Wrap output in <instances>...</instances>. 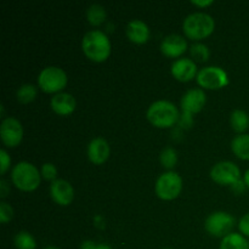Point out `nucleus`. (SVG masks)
Wrapping results in <instances>:
<instances>
[{"mask_svg":"<svg viewBox=\"0 0 249 249\" xmlns=\"http://www.w3.org/2000/svg\"><path fill=\"white\" fill-rule=\"evenodd\" d=\"M14 215V211H12L11 206L6 202H0V223L6 224L10 221Z\"/></svg>","mask_w":249,"mask_h":249,"instance_id":"obj_27","label":"nucleus"},{"mask_svg":"<svg viewBox=\"0 0 249 249\" xmlns=\"http://www.w3.org/2000/svg\"><path fill=\"white\" fill-rule=\"evenodd\" d=\"M0 162H1V165H0V173L1 175H4L6 173V170L10 168V164H11V158L7 155V152L5 150L0 151Z\"/></svg>","mask_w":249,"mask_h":249,"instance_id":"obj_28","label":"nucleus"},{"mask_svg":"<svg viewBox=\"0 0 249 249\" xmlns=\"http://www.w3.org/2000/svg\"><path fill=\"white\" fill-rule=\"evenodd\" d=\"M97 245L94 242V241H84L82 243V247L80 249H96Z\"/></svg>","mask_w":249,"mask_h":249,"instance_id":"obj_31","label":"nucleus"},{"mask_svg":"<svg viewBox=\"0 0 249 249\" xmlns=\"http://www.w3.org/2000/svg\"><path fill=\"white\" fill-rule=\"evenodd\" d=\"M160 164L163 165L164 168L167 169H172V168L175 167L178 162V153L177 151L174 150L173 147L170 146H167L162 150L160 155Z\"/></svg>","mask_w":249,"mask_h":249,"instance_id":"obj_23","label":"nucleus"},{"mask_svg":"<svg viewBox=\"0 0 249 249\" xmlns=\"http://www.w3.org/2000/svg\"><path fill=\"white\" fill-rule=\"evenodd\" d=\"M231 148L233 153L241 160H249V135L248 134H238L231 141Z\"/></svg>","mask_w":249,"mask_h":249,"instance_id":"obj_18","label":"nucleus"},{"mask_svg":"<svg viewBox=\"0 0 249 249\" xmlns=\"http://www.w3.org/2000/svg\"><path fill=\"white\" fill-rule=\"evenodd\" d=\"M40 174L44 179L50 180L51 182L57 179L56 178L57 177V169H56L55 164H53V163H44L40 168Z\"/></svg>","mask_w":249,"mask_h":249,"instance_id":"obj_26","label":"nucleus"},{"mask_svg":"<svg viewBox=\"0 0 249 249\" xmlns=\"http://www.w3.org/2000/svg\"><path fill=\"white\" fill-rule=\"evenodd\" d=\"M187 41L179 34H169L163 38L160 43V51L168 57H179L186 51Z\"/></svg>","mask_w":249,"mask_h":249,"instance_id":"obj_14","label":"nucleus"},{"mask_svg":"<svg viewBox=\"0 0 249 249\" xmlns=\"http://www.w3.org/2000/svg\"><path fill=\"white\" fill-rule=\"evenodd\" d=\"M191 56L197 61H206L209 57V49L206 44L195 43L190 48Z\"/></svg>","mask_w":249,"mask_h":249,"instance_id":"obj_25","label":"nucleus"},{"mask_svg":"<svg viewBox=\"0 0 249 249\" xmlns=\"http://www.w3.org/2000/svg\"><path fill=\"white\" fill-rule=\"evenodd\" d=\"M214 27H215V21L211 15L206 12H192L187 15L182 22L184 33L194 40H199L208 36L214 31Z\"/></svg>","mask_w":249,"mask_h":249,"instance_id":"obj_3","label":"nucleus"},{"mask_svg":"<svg viewBox=\"0 0 249 249\" xmlns=\"http://www.w3.org/2000/svg\"><path fill=\"white\" fill-rule=\"evenodd\" d=\"M245 186H246L245 181H242V180H238L236 184L232 185V189L235 190L236 192H241V191H243V190H245Z\"/></svg>","mask_w":249,"mask_h":249,"instance_id":"obj_32","label":"nucleus"},{"mask_svg":"<svg viewBox=\"0 0 249 249\" xmlns=\"http://www.w3.org/2000/svg\"><path fill=\"white\" fill-rule=\"evenodd\" d=\"M40 178L38 168L26 160L18 162L11 170L12 182L22 191H34L40 184Z\"/></svg>","mask_w":249,"mask_h":249,"instance_id":"obj_4","label":"nucleus"},{"mask_svg":"<svg viewBox=\"0 0 249 249\" xmlns=\"http://www.w3.org/2000/svg\"><path fill=\"white\" fill-rule=\"evenodd\" d=\"M230 124L236 133L245 134L249 126V116L243 109H235L230 116Z\"/></svg>","mask_w":249,"mask_h":249,"instance_id":"obj_20","label":"nucleus"},{"mask_svg":"<svg viewBox=\"0 0 249 249\" xmlns=\"http://www.w3.org/2000/svg\"><path fill=\"white\" fill-rule=\"evenodd\" d=\"M96 249H111V247L107 245H105V243H102V245H97Z\"/></svg>","mask_w":249,"mask_h":249,"instance_id":"obj_35","label":"nucleus"},{"mask_svg":"<svg viewBox=\"0 0 249 249\" xmlns=\"http://www.w3.org/2000/svg\"><path fill=\"white\" fill-rule=\"evenodd\" d=\"M207 101L206 92L202 89H190L182 95L181 105L182 113L191 116L192 113H197L203 108L204 104Z\"/></svg>","mask_w":249,"mask_h":249,"instance_id":"obj_11","label":"nucleus"},{"mask_svg":"<svg viewBox=\"0 0 249 249\" xmlns=\"http://www.w3.org/2000/svg\"><path fill=\"white\" fill-rule=\"evenodd\" d=\"M211 178L219 185H231L241 180V172L237 164L230 160H223L214 164L211 169Z\"/></svg>","mask_w":249,"mask_h":249,"instance_id":"obj_9","label":"nucleus"},{"mask_svg":"<svg viewBox=\"0 0 249 249\" xmlns=\"http://www.w3.org/2000/svg\"><path fill=\"white\" fill-rule=\"evenodd\" d=\"M0 138L9 147L18 145L23 138V128L18 119L15 117H6L0 124Z\"/></svg>","mask_w":249,"mask_h":249,"instance_id":"obj_10","label":"nucleus"},{"mask_svg":"<svg viewBox=\"0 0 249 249\" xmlns=\"http://www.w3.org/2000/svg\"><path fill=\"white\" fill-rule=\"evenodd\" d=\"M235 224V218L228 212H214L207 216L204 228L207 232L216 237H225L231 233V229Z\"/></svg>","mask_w":249,"mask_h":249,"instance_id":"obj_7","label":"nucleus"},{"mask_svg":"<svg viewBox=\"0 0 249 249\" xmlns=\"http://www.w3.org/2000/svg\"><path fill=\"white\" fill-rule=\"evenodd\" d=\"M243 181H245L246 186H247L249 189V169L246 170L245 175H243Z\"/></svg>","mask_w":249,"mask_h":249,"instance_id":"obj_34","label":"nucleus"},{"mask_svg":"<svg viewBox=\"0 0 249 249\" xmlns=\"http://www.w3.org/2000/svg\"><path fill=\"white\" fill-rule=\"evenodd\" d=\"M82 49L85 56L95 62H102L111 53V41L107 34L94 29L84 34L82 39Z\"/></svg>","mask_w":249,"mask_h":249,"instance_id":"obj_1","label":"nucleus"},{"mask_svg":"<svg viewBox=\"0 0 249 249\" xmlns=\"http://www.w3.org/2000/svg\"><path fill=\"white\" fill-rule=\"evenodd\" d=\"M50 106L57 114L67 116L75 108V99L72 94L68 92H57L50 100Z\"/></svg>","mask_w":249,"mask_h":249,"instance_id":"obj_17","label":"nucleus"},{"mask_svg":"<svg viewBox=\"0 0 249 249\" xmlns=\"http://www.w3.org/2000/svg\"><path fill=\"white\" fill-rule=\"evenodd\" d=\"M36 96V88L33 84H23L18 88L16 92V97L22 104L32 102Z\"/></svg>","mask_w":249,"mask_h":249,"instance_id":"obj_24","label":"nucleus"},{"mask_svg":"<svg viewBox=\"0 0 249 249\" xmlns=\"http://www.w3.org/2000/svg\"><path fill=\"white\" fill-rule=\"evenodd\" d=\"M67 74L65 71L56 66H49L43 68L38 75V84L41 90L45 92H56L57 94L60 90L67 84Z\"/></svg>","mask_w":249,"mask_h":249,"instance_id":"obj_6","label":"nucleus"},{"mask_svg":"<svg viewBox=\"0 0 249 249\" xmlns=\"http://www.w3.org/2000/svg\"><path fill=\"white\" fill-rule=\"evenodd\" d=\"M50 196L60 206H68L73 201L74 191L72 185L63 179H56L50 185Z\"/></svg>","mask_w":249,"mask_h":249,"instance_id":"obj_13","label":"nucleus"},{"mask_svg":"<svg viewBox=\"0 0 249 249\" xmlns=\"http://www.w3.org/2000/svg\"><path fill=\"white\" fill-rule=\"evenodd\" d=\"M9 186H7V182L5 181L4 179L0 180V197L1 198H5V197L7 196V194H9Z\"/></svg>","mask_w":249,"mask_h":249,"instance_id":"obj_30","label":"nucleus"},{"mask_svg":"<svg viewBox=\"0 0 249 249\" xmlns=\"http://www.w3.org/2000/svg\"><path fill=\"white\" fill-rule=\"evenodd\" d=\"M182 189V179L177 172L162 173L156 180L155 191L160 199L170 201L177 198Z\"/></svg>","mask_w":249,"mask_h":249,"instance_id":"obj_5","label":"nucleus"},{"mask_svg":"<svg viewBox=\"0 0 249 249\" xmlns=\"http://www.w3.org/2000/svg\"><path fill=\"white\" fill-rule=\"evenodd\" d=\"M15 246L17 249H36V242L33 236L28 231H19L14 238Z\"/></svg>","mask_w":249,"mask_h":249,"instance_id":"obj_22","label":"nucleus"},{"mask_svg":"<svg viewBox=\"0 0 249 249\" xmlns=\"http://www.w3.org/2000/svg\"><path fill=\"white\" fill-rule=\"evenodd\" d=\"M192 4L197 5V6H208V5L213 4V0H204V1H201V0H192Z\"/></svg>","mask_w":249,"mask_h":249,"instance_id":"obj_33","label":"nucleus"},{"mask_svg":"<svg viewBox=\"0 0 249 249\" xmlns=\"http://www.w3.org/2000/svg\"><path fill=\"white\" fill-rule=\"evenodd\" d=\"M106 9L100 4H92L87 10V18L94 26H99L106 19Z\"/></svg>","mask_w":249,"mask_h":249,"instance_id":"obj_21","label":"nucleus"},{"mask_svg":"<svg viewBox=\"0 0 249 249\" xmlns=\"http://www.w3.org/2000/svg\"><path fill=\"white\" fill-rule=\"evenodd\" d=\"M88 157L95 164H102L108 160L109 145L104 138H94L87 148Z\"/></svg>","mask_w":249,"mask_h":249,"instance_id":"obj_15","label":"nucleus"},{"mask_svg":"<svg viewBox=\"0 0 249 249\" xmlns=\"http://www.w3.org/2000/svg\"><path fill=\"white\" fill-rule=\"evenodd\" d=\"M125 33L126 36L130 39L133 43L136 44H142L146 43L150 38V28L146 24V22H143L142 19H130V21L126 23L125 27Z\"/></svg>","mask_w":249,"mask_h":249,"instance_id":"obj_16","label":"nucleus"},{"mask_svg":"<svg viewBox=\"0 0 249 249\" xmlns=\"http://www.w3.org/2000/svg\"><path fill=\"white\" fill-rule=\"evenodd\" d=\"M164 249H172V248H164Z\"/></svg>","mask_w":249,"mask_h":249,"instance_id":"obj_37","label":"nucleus"},{"mask_svg":"<svg viewBox=\"0 0 249 249\" xmlns=\"http://www.w3.org/2000/svg\"><path fill=\"white\" fill-rule=\"evenodd\" d=\"M220 249H249V242L242 233L231 232L223 237Z\"/></svg>","mask_w":249,"mask_h":249,"instance_id":"obj_19","label":"nucleus"},{"mask_svg":"<svg viewBox=\"0 0 249 249\" xmlns=\"http://www.w3.org/2000/svg\"><path fill=\"white\" fill-rule=\"evenodd\" d=\"M44 249H60V248H57V247H46V248H44Z\"/></svg>","mask_w":249,"mask_h":249,"instance_id":"obj_36","label":"nucleus"},{"mask_svg":"<svg viewBox=\"0 0 249 249\" xmlns=\"http://www.w3.org/2000/svg\"><path fill=\"white\" fill-rule=\"evenodd\" d=\"M172 74L180 82H189L197 75V65L195 60L187 57H180L172 63Z\"/></svg>","mask_w":249,"mask_h":249,"instance_id":"obj_12","label":"nucleus"},{"mask_svg":"<svg viewBox=\"0 0 249 249\" xmlns=\"http://www.w3.org/2000/svg\"><path fill=\"white\" fill-rule=\"evenodd\" d=\"M146 117L157 128H170L179 122V109L168 100H157L148 106Z\"/></svg>","mask_w":249,"mask_h":249,"instance_id":"obj_2","label":"nucleus"},{"mask_svg":"<svg viewBox=\"0 0 249 249\" xmlns=\"http://www.w3.org/2000/svg\"><path fill=\"white\" fill-rule=\"evenodd\" d=\"M238 229H240L241 233L243 236H247L249 237V213L245 214L242 218L238 221Z\"/></svg>","mask_w":249,"mask_h":249,"instance_id":"obj_29","label":"nucleus"},{"mask_svg":"<svg viewBox=\"0 0 249 249\" xmlns=\"http://www.w3.org/2000/svg\"><path fill=\"white\" fill-rule=\"evenodd\" d=\"M197 83L206 89H220L229 84L228 73L218 66H206L196 75Z\"/></svg>","mask_w":249,"mask_h":249,"instance_id":"obj_8","label":"nucleus"}]
</instances>
